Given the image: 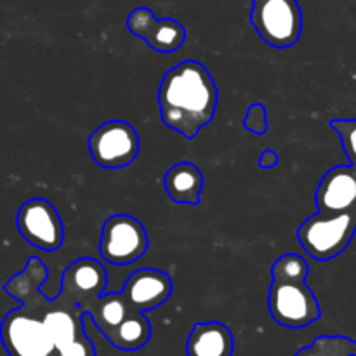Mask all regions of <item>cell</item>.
<instances>
[{
    "instance_id": "obj_1",
    "label": "cell",
    "mask_w": 356,
    "mask_h": 356,
    "mask_svg": "<svg viewBox=\"0 0 356 356\" xmlns=\"http://www.w3.org/2000/svg\"><path fill=\"white\" fill-rule=\"evenodd\" d=\"M49 273L38 257L14 275L3 291L21 302L2 320V344L9 356H96L83 330V309L58 292L49 298L40 291Z\"/></svg>"
},
{
    "instance_id": "obj_2",
    "label": "cell",
    "mask_w": 356,
    "mask_h": 356,
    "mask_svg": "<svg viewBox=\"0 0 356 356\" xmlns=\"http://www.w3.org/2000/svg\"><path fill=\"white\" fill-rule=\"evenodd\" d=\"M159 106L165 127L193 139L214 120L218 86L202 63L186 59L163 75L159 87Z\"/></svg>"
},
{
    "instance_id": "obj_3",
    "label": "cell",
    "mask_w": 356,
    "mask_h": 356,
    "mask_svg": "<svg viewBox=\"0 0 356 356\" xmlns=\"http://www.w3.org/2000/svg\"><path fill=\"white\" fill-rule=\"evenodd\" d=\"M356 233V212H316L298 229V240L309 257L330 261L341 256Z\"/></svg>"
},
{
    "instance_id": "obj_4",
    "label": "cell",
    "mask_w": 356,
    "mask_h": 356,
    "mask_svg": "<svg viewBox=\"0 0 356 356\" xmlns=\"http://www.w3.org/2000/svg\"><path fill=\"white\" fill-rule=\"evenodd\" d=\"M250 21L261 40L275 49L298 44L302 31V13L298 0H252Z\"/></svg>"
},
{
    "instance_id": "obj_5",
    "label": "cell",
    "mask_w": 356,
    "mask_h": 356,
    "mask_svg": "<svg viewBox=\"0 0 356 356\" xmlns=\"http://www.w3.org/2000/svg\"><path fill=\"white\" fill-rule=\"evenodd\" d=\"M268 308L275 322L287 329H302L322 318L316 296L306 282H271Z\"/></svg>"
},
{
    "instance_id": "obj_6",
    "label": "cell",
    "mask_w": 356,
    "mask_h": 356,
    "mask_svg": "<svg viewBox=\"0 0 356 356\" xmlns=\"http://www.w3.org/2000/svg\"><path fill=\"white\" fill-rule=\"evenodd\" d=\"M148 250V233L139 219L129 214H115L101 229L99 252L106 263L127 266L141 259Z\"/></svg>"
},
{
    "instance_id": "obj_7",
    "label": "cell",
    "mask_w": 356,
    "mask_h": 356,
    "mask_svg": "<svg viewBox=\"0 0 356 356\" xmlns=\"http://www.w3.org/2000/svg\"><path fill=\"white\" fill-rule=\"evenodd\" d=\"M141 149L138 131L129 122L110 120L89 136V152L94 163L103 169L129 167Z\"/></svg>"
},
{
    "instance_id": "obj_8",
    "label": "cell",
    "mask_w": 356,
    "mask_h": 356,
    "mask_svg": "<svg viewBox=\"0 0 356 356\" xmlns=\"http://www.w3.org/2000/svg\"><path fill=\"white\" fill-rule=\"evenodd\" d=\"M17 229L30 245L54 252L65 242V226L54 205L45 198H30L17 211Z\"/></svg>"
},
{
    "instance_id": "obj_9",
    "label": "cell",
    "mask_w": 356,
    "mask_h": 356,
    "mask_svg": "<svg viewBox=\"0 0 356 356\" xmlns=\"http://www.w3.org/2000/svg\"><path fill=\"white\" fill-rule=\"evenodd\" d=\"M106 285L108 273L103 264L92 257H80L65 270L59 292L73 299L87 313L101 296L106 294Z\"/></svg>"
},
{
    "instance_id": "obj_10",
    "label": "cell",
    "mask_w": 356,
    "mask_h": 356,
    "mask_svg": "<svg viewBox=\"0 0 356 356\" xmlns=\"http://www.w3.org/2000/svg\"><path fill=\"white\" fill-rule=\"evenodd\" d=\"M127 28L132 35L143 38L153 51L170 54L186 42V30L172 17L156 19L148 7H136L127 17Z\"/></svg>"
},
{
    "instance_id": "obj_11",
    "label": "cell",
    "mask_w": 356,
    "mask_h": 356,
    "mask_svg": "<svg viewBox=\"0 0 356 356\" xmlns=\"http://www.w3.org/2000/svg\"><path fill=\"white\" fill-rule=\"evenodd\" d=\"M120 292L132 312L146 313L169 301L172 296V280L163 271L143 268L127 278Z\"/></svg>"
},
{
    "instance_id": "obj_12",
    "label": "cell",
    "mask_w": 356,
    "mask_h": 356,
    "mask_svg": "<svg viewBox=\"0 0 356 356\" xmlns=\"http://www.w3.org/2000/svg\"><path fill=\"white\" fill-rule=\"evenodd\" d=\"M320 212H356V167L337 165L327 170L316 188Z\"/></svg>"
},
{
    "instance_id": "obj_13",
    "label": "cell",
    "mask_w": 356,
    "mask_h": 356,
    "mask_svg": "<svg viewBox=\"0 0 356 356\" xmlns=\"http://www.w3.org/2000/svg\"><path fill=\"white\" fill-rule=\"evenodd\" d=\"M233 334L221 322L195 323L186 341L188 356H232Z\"/></svg>"
},
{
    "instance_id": "obj_14",
    "label": "cell",
    "mask_w": 356,
    "mask_h": 356,
    "mask_svg": "<svg viewBox=\"0 0 356 356\" xmlns=\"http://www.w3.org/2000/svg\"><path fill=\"white\" fill-rule=\"evenodd\" d=\"M163 190L176 204L198 205L204 190V176L195 163H174L163 176Z\"/></svg>"
},
{
    "instance_id": "obj_15",
    "label": "cell",
    "mask_w": 356,
    "mask_h": 356,
    "mask_svg": "<svg viewBox=\"0 0 356 356\" xmlns=\"http://www.w3.org/2000/svg\"><path fill=\"white\" fill-rule=\"evenodd\" d=\"M87 315L92 318L94 325L101 330L106 341H110V337L117 332L125 318L131 315H141V313H134L129 308L122 292H106L90 306Z\"/></svg>"
},
{
    "instance_id": "obj_16",
    "label": "cell",
    "mask_w": 356,
    "mask_h": 356,
    "mask_svg": "<svg viewBox=\"0 0 356 356\" xmlns=\"http://www.w3.org/2000/svg\"><path fill=\"white\" fill-rule=\"evenodd\" d=\"M149 336H152V325L145 313H141V315H131L125 318L108 343H111L120 351H136L141 350L148 343Z\"/></svg>"
},
{
    "instance_id": "obj_17",
    "label": "cell",
    "mask_w": 356,
    "mask_h": 356,
    "mask_svg": "<svg viewBox=\"0 0 356 356\" xmlns=\"http://www.w3.org/2000/svg\"><path fill=\"white\" fill-rule=\"evenodd\" d=\"M294 356H356V341L344 336H320Z\"/></svg>"
},
{
    "instance_id": "obj_18",
    "label": "cell",
    "mask_w": 356,
    "mask_h": 356,
    "mask_svg": "<svg viewBox=\"0 0 356 356\" xmlns=\"http://www.w3.org/2000/svg\"><path fill=\"white\" fill-rule=\"evenodd\" d=\"M309 275V264L299 254H284L271 266L273 280L306 282Z\"/></svg>"
},
{
    "instance_id": "obj_19",
    "label": "cell",
    "mask_w": 356,
    "mask_h": 356,
    "mask_svg": "<svg viewBox=\"0 0 356 356\" xmlns=\"http://www.w3.org/2000/svg\"><path fill=\"white\" fill-rule=\"evenodd\" d=\"M243 127L249 132L263 136L268 132V110L263 103L250 104L243 118Z\"/></svg>"
},
{
    "instance_id": "obj_20",
    "label": "cell",
    "mask_w": 356,
    "mask_h": 356,
    "mask_svg": "<svg viewBox=\"0 0 356 356\" xmlns=\"http://www.w3.org/2000/svg\"><path fill=\"white\" fill-rule=\"evenodd\" d=\"M280 159H278L277 153L273 149H264L259 156V167L261 169H273L278 165Z\"/></svg>"
}]
</instances>
